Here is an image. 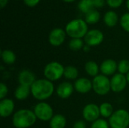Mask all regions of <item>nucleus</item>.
I'll return each mask as SVG.
<instances>
[{
	"instance_id": "obj_15",
	"label": "nucleus",
	"mask_w": 129,
	"mask_h": 128,
	"mask_svg": "<svg viewBox=\"0 0 129 128\" xmlns=\"http://www.w3.org/2000/svg\"><path fill=\"white\" fill-rule=\"evenodd\" d=\"M36 81L34 73L29 70H22L18 75V81L20 85H24L31 88L33 83Z\"/></svg>"
},
{
	"instance_id": "obj_6",
	"label": "nucleus",
	"mask_w": 129,
	"mask_h": 128,
	"mask_svg": "<svg viewBox=\"0 0 129 128\" xmlns=\"http://www.w3.org/2000/svg\"><path fill=\"white\" fill-rule=\"evenodd\" d=\"M92 86L95 94L100 96H104L111 90L110 79H109L107 76L102 74L98 75L93 78Z\"/></svg>"
},
{
	"instance_id": "obj_34",
	"label": "nucleus",
	"mask_w": 129,
	"mask_h": 128,
	"mask_svg": "<svg viewBox=\"0 0 129 128\" xmlns=\"http://www.w3.org/2000/svg\"><path fill=\"white\" fill-rule=\"evenodd\" d=\"M94 5L96 8H101L104 5L105 1L104 0H93Z\"/></svg>"
},
{
	"instance_id": "obj_18",
	"label": "nucleus",
	"mask_w": 129,
	"mask_h": 128,
	"mask_svg": "<svg viewBox=\"0 0 129 128\" xmlns=\"http://www.w3.org/2000/svg\"><path fill=\"white\" fill-rule=\"evenodd\" d=\"M67 125V119L61 114L54 115L50 121L51 128H65Z\"/></svg>"
},
{
	"instance_id": "obj_37",
	"label": "nucleus",
	"mask_w": 129,
	"mask_h": 128,
	"mask_svg": "<svg viewBox=\"0 0 129 128\" xmlns=\"http://www.w3.org/2000/svg\"><path fill=\"white\" fill-rule=\"evenodd\" d=\"M126 78H127V81H128V84H129V72L126 75Z\"/></svg>"
},
{
	"instance_id": "obj_25",
	"label": "nucleus",
	"mask_w": 129,
	"mask_h": 128,
	"mask_svg": "<svg viewBox=\"0 0 129 128\" xmlns=\"http://www.w3.org/2000/svg\"><path fill=\"white\" fill-rule=\"evenodd\" d=\"M78 8L82 13L87 14L94 8L93 0H81L78 4Z\"/></svg>"
},
{
	"instance_id": "obj_20",
	"label": "nucleus",
	"mask_w": 129,
	"mask_h": 128,
	"mask_svg": "<svg viewBox=\"0 0 129 128\" xmlns=\"http://www.w3.org/2000/svg\"><path fill=\"white\" fill-rule=\"evenodd\" d=\"M104 20L105 24L109 27H113L118 22V15L115 11H110L104 14Z\"/></svg>"
},
{
	"instance_id": "obj_10",
	"label": "nucleus",
	"mask_w": 129,
	"mask_h": 128,
	"mask_svg": "<svg viewBox=\"0 0 129 128\" xmlns=\"http://www.w3.org/2000/svg\"><path fill=\"white\" fill-rule=\"evenodd\" d=\"M104 34L101 30L91 29L85 35V42L90 47H94L101 45L104 41Z\"/></svg>"
},
{
	"instance_id": "obj_16",
	"label": "nucleus",
	"mask_w": 129,
	"mask_h": 128,
	"mask_svg": "<svg viewBox=\"0 0 129 128\" xmlns=\"http://www.w3.org/2000/svg\"><path fill=\"white\" fill-rule=\"evenodd\" d=\"M14 103L12 100L5 98L0 101V115L2 118H8L13 113Z\"/></svg>"
},
{
	"instance_id": "obj_22",
	"label": "nucleus",
	"mask_w": 129,
	"mask_h": 128,
	"mask_svg": "<svg viewBox=\"0 0 129 128\" xmlns=\"http://www.w3.org/2000/svg\"><path fill=\"white\" fill-rule=\"evenodd\" d=\"M1 57L3 62L6 64L11 65L15 63L16 55L11 50H4L1 52Z\"/></svg>"
},
{
	"instance_id": "obj_27",
	"label": "nucleus",
	"mask_w": 129,
	"mask_h": 128,
	"mask_svg": "<svg viewBox=\"0 0 129 128\" xmlns=\"http://www.w3.org/2000/svg\"><path fill=\"white\" fill-rule=\"evenodd\" d=\"M118 71L119 73L122 75H127L129 72V60H121L118 63Z\"/></svg>"
},
{
	"instance_id": "obj_13",
	"label": "nucleus",
	"mask_w": 129,
	"mask_h": 128,
	"mask_svg": "<svg viewBox=\"0 0 129 128\" xmlns=\"http://www.w3.org/2000/svg\"><path fill=\"white\" fill-rule=\"evenodd\" d=\"M75 90L79 94H88L93 89L92 81L87 78H77L74 83Z\"/></svg>"
},
{
	"instance_id": "obj_24",
	"label": "nucleus",
	"mask_w": 129,
	"mask_h": 128,
	"mask_svg": "<svg viewBox=\"0 0 129 128\" xmlns=\"http://www.w3.org/2000/svg\"><path fill=\"white\" fill-rule=\"evenodd\" d=\"M101 15L97 10H91V11L85 14V22L89 24L97 23L100 20Z\"/></svg>"
},
{
	"instance_id": "obj_7",
	"label": "nucleus",
	"mask_w": 129,
	"mask_h": 128,
	"mask_svg": "<svg viewBox=\"0 0 129 128\" xmlns=\"http://www.w3.org/2000/svg\"><path fill=\"white\" fill-rule=\"evenodd\" d=\"M36 118L42 121H51L54 115V111L51 106L45 103V102H40L36 105L33 110Z\"/></svg>"
},
{
	"instance_id": "obj_30",
	"label": "nucleus",
	"mask_w": 129,
	"mask_h": 128,
	"mask_svg": "<svg viewBox=\"0 0 129 128\" xmlns=\"http://www.w3.org/2000/svg\"><path fill=\"white\" fill-rule=\"evenodd\" d=\"M8 89L7 85L2 82L0 83V99L1 100L5 99L8 94Z\"/></svg>"
},
{
	"instance_id": "obj_8",
	"label": "nucleus",
	"mask_w": 129,
	"mask_h": 128,
	"mask_svg": "<svg viewBox=\"0 0 129 128\" xmlns=\"http://www.w3.org/2000/svg\"><path fill=\"white\" fill-rule=\"evenodd\" d=\"M100 115V107L94 103L87 104L82 110V116L84 119L89 122H94L99 119Z\"/></svg>"
},
{
	"instance_id": "obj_29",
	"label": "nucleus",
	"mask_w": 129,
	"mask_h": 128,
	"mask_svg": "<svg viewBox=\"0 0 129 128\" xmlns=\"http://www.w3.org/2000/svg\"><path fill=\"white\" fill-rule=\"evenodd\" d=\"M120 24L125 31L129 32V13H126L122 16Z\"/></svg>"
},
{
	"instance_id": "obj_4",
	"label": "nucleus",
	"mask_w": 129,
	"mask_h": 128,
	"mask_svg": "<svg viewBox=\"0 0 129 128\" xmlns=\"http://www.w3.org/2000/svg\"><path fill=\"white\" fill-rule=\"evenodd\" d=\"M64 66L59 62L52 61L48 63L44 68V75L51 81L59 80L64 73Z\"/></svg>"
},
{
	"instance_id": "obj_17",
	"label": "nucleus",
	"mask_w": 129,
	"mask_h": 128,
	"mask_svg": "<svg viewBox=\"0 0 129 128\" xmlns=\"http://www.w3.org/2000/svg\"><path fill=\"white\" fill-rule=\"evenodd\" d=\"M30 93L31 89L29 87L20 84L14 91V97L18 100H24L29 96Z\"/></svg>"
},
{
	"instance_id": "obj_11",
	"label": "nucleus",
	"mask_w": 129,
	"mask_h": 128,
	"mask_svg": "<svg viewBox=\"0 0 129 128\" xmlns=\"http://www.w3.org/2000/svg\"><path fill=\"white\" fill-rule=\"evenodd\" d=\"M66 34V31L60 28H55L52 29L48 36L49 43L54 47L61 45L65 41Z\"/></svg>"
},
{
	"instance_id": "obj_36",
	"label": "nucleus",
	"mask_w": 129,
	"mask_h": 128,
	"mask_svg": "<svg viewBox=\"0 0 129 128\" xmlns=\"http://www.w3.org/2000/svg\"><path fill=\"white\" fill-rule=\"evenodd\" d=\"M90 46H88V45H85L84 47H83V51H85V52H88L89 51H90Z\"/></svg>"
},
{
	"instance_id": "obj_12",
	"label": "nucleus",
	"mask_w": 129,
	"mask_h": 128,
	"mask_svg": "<svg viewBox=\"0 0 129 128\" xmlns=\"http://www.w3.org/2000/svg\"><path fill=\"white\" fill-rule=\"evenodd\" d=\"M118 70V63L113 59H107L100 66V71L102 75L106 76L113 75Z\"/></svg>"
},
{
	"instance_id": "obj_33",
	"label": "nucleus",
	"mask_w": 129,
	"mask_h": 128,
	"mask_svg": "<svg viewBox=\"0 0 129 128\" xmlns=\"http://www.w3.org/2000/svg\"><path fill=\"white\" fill-rule=\"evenodd\" d=\"M24 3L29 7H34L39 4L40 0H23Z\"/></svg>"
},
{
	"instance_id": "obj_23",
	"label": "nucleus",
	"mask_w": 129,
	"mask_h": 128,
	"mask_svg": "<svg viewBox=\"0 0 129 128\" xmlns=\"http://www.w3.org/2000/svg\"><path fill=\"white\" fill-rule=\"evenodd\" d=\"M100 113L101 115L104 118H110L111 115L113 114V106L109 103H103L100 106Z\"/></svg>"
},
{
	"instance_id": "obj_5",
	"label": "nucleus",
	"mask_w": 129,
	"mask_h": 128,
	"mask_svg": "<svg viewBox=\"0 0 129 128\" xmlns=\"http://www.w3.org/2000/svg\"><path fill=\"white\" fill-rule=\"evenodd\" d=\"M109 124L111 128H128L129 112L123 109L115 111L109 118Z\"/></svg>"
},
{
	"instance_id": "obj_32",
	"label": "nucleus",
	"mask_w": 129,
	"mask_h": 128,
	"mask_svg": "<svg viewBox=\"0 0 129 128\" xmlns=\"http://www.w3.org/2000/svg\"><path fill=\"white\" fill-rule=\"evenodd\" d=\"M73 128H86V124L84 121L79 120L74 123Z\"/></svg>"
},
{
	"instance_id": "obj_28",
	"label": "nucleus",
	"mask_w": 129,
	"mask_h": 128,
	"mask_svg": "<svg viewBox=\"0 0 129 128\" xmlns=\"http://www.w3.org/2000/svg\"><path fill=\"white\" fill-rule=\"evenodd\" d=\"M109 123L104 119H98L92 122L91 128H109Z\"/></svg>"
},
{
	"instance_id": "obj_26",
	"label": "nucleus",
	"mask_w": 129,
	"mask_h": 128,
	"mask_svg": "<svg viewBox=\"0 0 129 128\" xmlns=\"http://www.w3.org/2000/svg\"><path fill=\"white\" fill-rule=\"evenodd\" d=\"M84 46V41L82 40V38H72L69 42L70 49L74 51L83 49Z\"/></svg>"
},
{
	"instance_id": "obj_38",
	"label": "nucleus",
	"mask_w": 129,
	"mask_h": 128,
	"mask_svg": "<svg viewBox=\"0 0 129 128\" xmlns=\"http://www.w3.org/2000/svg\"><path fill=\"white\" fill-rule=\"evenodd\" d=\"M63 1H64V2H74L75 0H63Z\"/></svg>"
},
{
	"instance_id": "obj_19",
	"label": "nucleus",
	"mask_w": 129,
	"mask_h": 128,
	"mask_svg": "<svg viewBox=\"0 0 129 128\" xmlns=\"http://www.w3.org/2000/svg\"><path fill=\"white\" fill-rule=\"evenodd\" d=\"M85 69L86 73L92 77H95L98 75L99 71H100V66L97 64L96 62L93 60L88 61L85 65Z\"/></svg>"
},
{
	"instance_id": "obj_2",
	"label": "nucleus",
	"mask_w": 129,
	"mask_h": 128,
	"mask_svg": "<svg viewBox=\"0 0 129 128\" xmlns=\"http://www.w3.org/2000/svg\"><path fill=\"white\" fill-rule=\"evenodd\" d=\"M36 116L33 111L22 109L14 113L12 124L16 128H28L33 126L36 121Z\"/></svg>"
},
{
	"instance_id": "obj_35",
	"label": "nucleus",
	"mask_w": 129,
	"mask_h": 128,
	"mask_svg": "<svg viewBox=\"0 0 129 128\" xmlns=\"http://www.w3.org/2000/svg\"><path fill=\"white\" fill-rule=\"evenodd\" d=\"M8 0H0V6L2 8H3L8 3Z\"/></svg>"
},
{
	"instance_id": "obj_9",
	"label": "nucleus",
	"mask_w": 129,
	"mask_h": 128,
	"mask_svg": "<svg viewBox=\"0 0 129 128\" xmlns=\"http://www.w3.org/2000/svg\"><path fill=\"white\" fill-rule=\"evenodd\" d=\"M128 81L126 75L121 73H116L110 79L111 90L115 93H120L124 91L127 86Z\"/></svg>"
},
{
	"instance_id": "obj_1",
	"label": "nucleus",
	"mask_w": 129,
	"mask_h": 128,
	"mask_svg": "<svg viewBox=\"0 0 129 128\" xmlns=\"http://www.w3.org/2000/svg\"><path fill=\"white\" fill-rule=\"evenodd\" d=\"M33 97L40 101L50 98L54 91L52 81L48 79H36L30 88Z\"/></svg>"
},
{
	"instance_id": "obj_14",
	"label": "nucleus",
	"mask_w": 129,
	"mask_h": 128,
	"mask_svg": "<svg viewBox=\"0 0 129 128\" xmlns=\"http://www.w3.org/2000/svg\"><path fill=\"white\" fill-rule=\"evenodd\" d=\"M74 90V85H73L72 83L69 81H64L57 86L56 93L60 98L67 99L73 94Z\"/></svg>"
},
{
	"instance_id": "obj_21",
	"label": "nucleus",
	"mask_w": 129,
	"mask_h": 128,
	"mask_svg": "<svg viewBox=\"0 0 129 128\" xmlns=\"http://www.w3.org/2000/svg\"><path fill=\"white\" fill-rule=\"evenodd\" d=\"M63 76L69 80H76L79 76V71L74 66H67L64 68Z\"/></svg>"
},
{
	"instance_id": "obj_31",
	"label": "nucleus",
	"mask_w": 129,
	"mask_h": 128,
	"mask_svg": "<svg viewBox=\"0 0 129 128\" xmlns=\"http://www.w3.org/2000/svg\"><path fill=\"white\" fill-rule=\"evenodd\" d=\"M123 0H107V5L111 8H119L122 5Z\"/></svg>"
},
{
	"instance_id": "obj_3",
	"label": "nucleus",
	"mask_w": 129,
	"mask_h": 128,
	"mask_svg": "<svg viewBox=\"0 0 129 128\" xmlns=\"http://www.w3.org/2000/svg\"><path fill=\"white\" fill-rule=\"evenodd\" d=\"M65 31L72 38H82L85 37L88 32V25L87 23L82 19H75L67 24Z\"/></svg>"
},
{
	"instance_id": "obj_39",
	"label": "nucleus",
	"mask_w": 129,
	"mask_h": 128,
	"mask_svg": "<svg viewBox=\"0 0 129 128\" xmlns=\"http://www.w3.org/2000/svg\"><path fill=\"white\" fill-rule=\"evenodd\" d=\"M126 5H127V8L129 10V0H127V2H126Z\"/></svg>"
}]
</instances>
